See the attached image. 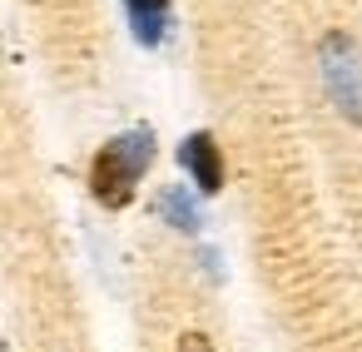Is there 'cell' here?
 Segmentation results:
<instances>
[{
  "instance_id": "7a4b0ae2",
  "label": "cell",
  "mask_w": 362,
  "mask_h": 352,
  "mask_svg": "<svg viewBox=\"0 0 362 352\" xmlns=\"http://www.w3.org/2000/svg\"><path fill=\"white\" fill-rule=\"evenodd\" d=\"M317 70H322V85L332 95L337 115L362 124V55H357V40L342 35V30H327L322 45H317Z\"/></svg>"
},
{
  "instance_id": "6da1fadb",
  "label": "cell",
  "mask_w": 362,
  "mask_h": 352,
  "mask_svg": "<svg viewBox=\"0 0 362 352\" xmlns=\"http://www.w3.org/2000/svg\"><path fill=\"white\" fill-rule=\"evenodd\" d=\"M149 164H154V129H124V134H115L95 154V164H90V194H95V204L129 209L134 189L149 174Z\"/></svg>"
},
{
  "instance_id": "3957f363",
  "label": "cell",
  "mask_w": 362,
  "mask_h": 352,
  "mask_svg": "<svg viewBox=\"0 0 362 352\" xmlns=\"http://www.w3.org/2000/svg\"><path fill=\"white\" fill-rule=\"evenodd\" d=\"M179 164H184V174L194 179L199 194H218V189H223V149L214 144L209 129H194V134L179 144Z\"/></svg>"
},
{
  "instance_id": "5b68a950",
  "label": "cell",
  "mask_w": 362,
  "mask_h": 352,
  "mask_svg": "<svg viewBox=\"0 0 362 352\" xmlns=\"http://www.w3.org/2000/svg\"><path fill=\"white\" fill-rule=\"evenodd\" d=\"M154 209H159V218H164L169 228H179V233H199V204H194V194H184L179 184L164 189Z\"/></svg>"
},
{
  "instance_id": "277c9868",
  "label": "cell",
  "mask_w": 362,
  "mask_h": 352,
  "mask_svg": "<svg viewBox=\"0 0 362 352\" xmlns=\"http://www.w3.org/2000/svg\"><path fill=\"white\" fill-rule=\"evenodd\" d=\"M124 11H129L134 40H139L144 50H154V45H164V40H169V25H174L169 0H124Z\"/></svg>"
},
{
  "instance_id": "8992f818",
  "label": "cell",
  "mask_w": 362,
  "mask_h": 352,
  "mask_svg": "<svg viewBox=\"0 0 362 352\" xmlns=\"http://www.w3.org/2000/svg\"><path fill=\"white\" fill-rule=\"evenodd\" d=\"M174 352H214V342H209V337H204V332H184V337H179V347H174Z\"/></svg>"
}]
</instances>
